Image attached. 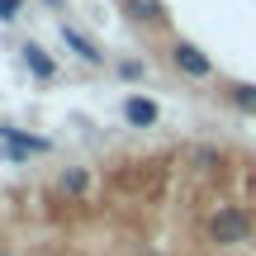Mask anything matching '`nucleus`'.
I'll return each instance as SVG.
<instances>
[{
    "instance_id": "9d476101",
    "label": "nucleus",
    "mask_w": 256,
    "mask_h": 256,
    "mask_svg": "<svg viewBox=\"0 0 256 256\" xmlns=\"http://www.w3.org/2000/svg\"><path fill=\"white\" fill-rule=\"evenodd\" d=\"M194 162H200V166H214V162H218V152H214V147H200V152H194Z\"/></svg>"
},
{
    "instance_id": "7ed1b4c3",
    "label": "nucleus",
    "mask_w": 256,
    "mask_h": 256,
    "mask_svg": "<svg viewBox=\"0 0 256 256\" xmlns=\"http://www.w3.org/2000/svg\"><path fill=\"white\" fill-rule=\"evenodd\" d=\"M0 142H5V152L14 156V162H24L28 152H48V138H28V133H19V128H0Z\"/></svg>"
},
{
    "instance_id": "f8f14e48",
    "label": "nucleus",
    "mask_w": 256,
    "mask_h": 256,
    "mask_svg": "<svg viewBox=\"0 0 256 256\" xmlns=\"http://www.w3.org/2000/svg\"><path fill=\"white\" fill-rule=\"evenodd\" d=\"M19 14V0H0V19H14Z\"/></svg>"
},
{
    "instance_id": "1a4fd4ad",
    "label": "nucleus",
    "mask_w": 256,
    "mask_h": 256,
    "mask_svg": "<svg viewBox=\"0 0 256 256\" xmlns=\"http://www.w3.org/2000/svg\"><path fill=\"white\" fill-rule=\"evenodd\" d=\"M228 100L238 104L242 114H256V86H247V81H238V86H228Z\"/></svg>"
},
{
    "instance_id": "9b49d317",
    "label": "nucleus",
    "mask_w": 256,
    "mask_h": 256,
    "mask_svg": "<svg viewBox=\"0 0 256 256\" xmlns=\"http://www.w3.org/2000/svg\"><path fill=\"white\" fill-rule=\"evenodd\" d=\"M119 72H124V81H138V76H142V62H124Z\"/></svg>"
},
{
    "instance_id": "f03ea898",
    "label": "nucleus",
    "mask_w": 256,
    "mask_h": 256,
    "mask_svg": "<svg viewBox=\"0 0 256 256\" xmlns=\"http://www.w3.org/2000/svg\"><path fill=\"white\" fill-rule=\"evenodd\" d=\"M171 62L180 66L185 76H194V81H204V76H214V62H209V57H204V52H200L194 43H176V48H171Z\"/></svg>"
},
{
    "instance_id": "423d86ee",
    "label": "nucleus",
    "mask_w": 256,
    "mask_h": 256,
    "mask_svg": "<svg viewBox=\"0 0 256 256\" xmlns=\"http://www.w3.org/2000/svg\"><path fill=\"white\" fill-rule=\"evenodd\" d=\"M124 10L138 19V24H162V19H166V5H162V0H124Z\"/></svg>"
},
{
    "instance_id": "f257e3e1",
    "label": "nucleus",
    "mask_w": 256,
    "mask_h": 256,
    "mask_svg": "<svg viewBox=\"0 0 256 256\" xmlns=\"http://www.w3.org/2000/svg\"><path fill=\"white\" fill-rule=\"evenodd\" d=\"M209 242L214 247H242V242H252V214L242 204H218L209 214Z\"/></svg>"
},
{
    "instance_id": "39448f33",
    "label": "nucleus",
    "mask_w": 256,
    "mask_h": 256,
    "mask_svg": "<svg viewBox=\"0 0 256 256\" xmlns=\"http://www.w3.org/2000/svg\"><path fill=\"white\" fill-rule=\"evenodd\" d=\"M62 43L72 48V52L81 57V62H90V66H100V62H104V52H100V48H95V43H90L86 34H76L72 24H62Z\"/></svg>"
},
{
    "instance_id": "6e6552de",
    "label": "nucleus",
    "mask_w": 256,
    "mask_h": 256,
    "mask_svg": "<svg viewBox=\"0 0 256 256\" xmlns=\"http://www.w3.org/2000/svg\"><path fill=\"white\" fill-rule=\"evenodd\" d=\"M57 185H62V190L72 194V200H81V194L90 190V171H86V166H66V171H62V180H57Z\"/></svg>"
},
{
    "instance_id": "0eeeda50",
    "label": "nucleus",
    "mask_w": 256,
    "mask_h": 256,
    "mask_svg": "<svg viewBox=\"0 0 256 256\" xmlns=\"http://www.w3.org/2000/svg\"><path fill=\"white\" fill-rule=\"evenodd\" d=\"M24 62H28V72H34L38 81H52V76H57L52 57H48V52H43V48H38V43H24Z\"/></svg>"
},
{
    "instance_id": "20e7f679",
    "label": "nucleus",
    "mask_w": 256,
    "mask_h": 256,
    "mask_svg": "<svg viewBox=\"0 0 256 256\" xmlns=\"http://www.w3.org/2000/svg\"><path fill=\"white\" fill-rule=\"evenodd\" d=\"M124 119H128V128H152L156 119H162V110H156L147 95H128L124 100Z\"/></svg>"
}]
</instances>
